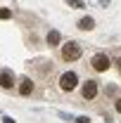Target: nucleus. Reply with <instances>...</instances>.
<instances>
[{
  "instance_id": "12",
  "label": "nucleus",
  "mask_w": 121,
  "mask_h": 123,
  "mask_svg": "<svg viewBox=\"0 0 121 123\" xmlns=\"http://www.w3.org/2000/svg\"><path fill=\"white\" fill-rule=\"evenodd\" d=\"M114 109H116V111L121 114V97H119V99H114Z\"/></svg>"
},
{
  "instance_id": "6",
  "label": "nucleus",
  "mask_w": 121,
  "mask_h": 123,
  "mask_svg": "<svg viewBox=\"0 0 121 123\" xmlns=\"http://www.w3.org/2000/svg\"><path fill=\"white\" fill-rule=\"evenodd\" d=\"M76 29L78 31H93L95 29V19H93V17H81V19L76 21Z\"/></svg>"
},
{
  "instance_id": "1",
  "label": "nucleus",
  "mask_w": 121,
  "mask_h": 123,
  "mask_svg": "<svg viewBox=\"0 0 121 123\" xmlns=\"http://www.w3.org/2000/svg\"><path fill=\"white\" fill-rule=\"evenodd\" d=\"M62 50H60V57L64 62H76L81 59V55H83V47H81V43H76V40H69V43H62Z\"/></svg>"
},
{
  "instance_id": "13",
  "label": "nucleus",
  "mask_w": 121,
  "mask_h": 123,
  "mask_svg": "<svg viewBox=\"0 0 121 123\" xmlns=\"http://www.w3.org/2000/svg\"><path fill=\"white\" fill-rule=\"evenodd\" d=\"M2 123H14V118H12V116H5V118H2Z\"/></svg>"
},
{
  "instance_id": "14",
  "label": "nucleus",
  "mask_w": 121,
  "mask_h": 123,
  "mask_svg": "<svg viewBox=\"0 0 121 123\" xmlns=\"http://www.w3.org/2000/svg\"><path fill=\"white\" fill-rule=\"evenodd\" d=\"M114 64H116V69L121 71V57H116V62H114Z\"/></svg>"
},
{
  "instance_id": "5",
  "label": "nucleus",
  "mask_w": 121,
  "mask_h": 123,
  "mask_svg": "<svg viewBox=\"0 0 121 123\" xmlns=\"http://www.w3.org/2000/svg\"><path fill=\"white\" fill-rule=\"evenodd\" d=\"M0 88L2 90H12L14 88V74L10 69H2L0 71Z\"/></svg>"
},
{
  "instance_id": "9",
  "label": "nucleus",
  "mask_w": 121,
  "mask_h": 123,
  "mask_svg": "<svg viewBox=\"0 0 121 123\" xmlns=\"http://www.w3.org/2000/svg\"><path fill=\"white\" fill-rule=\"evenodd\" d=\"M64 2H67L69 7H74V10H83V7H86L83 0H64Z\"/></svg>"
},
{
  "instance_id": "7",
  "label": "nucleus",
  "mask_w": 121,
  "mask_h": 123,
  "mask_svg": "<svg viewBox=\"0 0 121 123\" xmlns=\"http://www.w3.org/2000/svg\"><path fill=\"white\" fill-rule=\"evenodd\" d=\"M31 92H33V80H31V78H24V80L19 83V95H21V97H29Z\"/></svg>"
},
{
  "instance_id": "11",
  "label": "nucleus",
  "mask_w": 121,
  "mask_h": 123,
  "mask_svg": "<svg viewBox=\"0 0 121 123\" xmlns=\"http://www.w3.org/2000/svg\"><path fill=\"white\" fill-rule=\"evenodd\" d=\"M76 123H90V118H88V116H78V118H76Z\"/></svg>"
},
{
  "instance_id": "2",
  "label": "nucleus",
  "mask_w": 121,
  "mask_h": 123,
  "mask_svg": "<svg viewBox=\"0 0 121 123\" xmlns=\"http://www.w3.org/2000/svg\"><path fill=\"white\" fill-rule=\"evenodd\" d=\"M57 85H60L62 92H74L76 88H78V74H76V71H64L60 76V83H57Z\"/></svg>"
},
{
  "instance_id": "4",
  "label": "nucleus",
  "mask_w": 121,
  "mask_h": 123,
  "mask_svg": "<svg viewBox=\"0 0 121 123\" xmlns=\"http://www.w3.org/2000/svg\"><path fill=\"white\" fill-rule=\"evenodd\" d=\"M97 92H100V83H97L95 78H88L86 83H81V97H83L86 102H93V99L97 97Z\"/></svg>"
},
{
  "instance_id": "8",
  "label": "nucleus",
  "mask_w": 121,
  "mask_h": 123,
  "mask_svg": "<svg viewBox=\"0 0 121 123\" xmlns=\"http://www.w3.org/2000/svg\"><path fill=\"white\" fill-rule=\"evenodd\" d=\"M45 40H47V45H50V47L62 45V36H60V31H50V33L45 36Z\"/></svg>"
},
{
  "instance_id": "10",
  "label": "nucleus",
  "mask_w": 121,
  "mask_h": 123,
  "mask_svg": "<svg viewBox=\"0 0 121 123\" xmlns=\"http://www.w3.org/2000/svg\"><path fill=\"white\" fill-rule=\"evenodd\" d=\"M12 17V10H7V7H0V19L5 21V19H10Z\"/></svg>"
},
{
  "instance_id": "3",
  "label": "nucleus",
  "mask_w": 121,
  "mask_h": 123,
  "mask_svg": "<svg viewBox=\"0 0 121 123\" xmlns=\"http://www.w3.org/2000/svg\"><path fill=\"white\" fill-rule=\"evenodd\" d=\"M112 64H114V62L109 59L107 52H97V55H93V59H90L93 71H97V74H105L107 69H112Z\"/></svg>"
}]
</instances>
